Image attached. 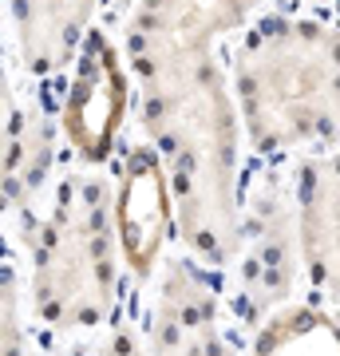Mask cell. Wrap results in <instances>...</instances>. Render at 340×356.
<instances>
[{"label": "cell", "mask_w": 340, "mask_h": 356, "mask_svg": "<svg viewBox=\"0 0 340 356\" xmlns=\"http://www.w3.org/2000/svg\"><path fill=\"white\" fill-rule=\"evenodd\" d=\"M297 254L309 285L340 305V159L316 154L297 170L293 186Z\"/></svg>", "instance_id": "cell-7"}, {"label": "cell", "mask_w": 340, "mask_h": 356, "mask_svg": "<svg viewBox=\"0 0 340 356\" xmlns=\"http://www.w3.org/2000/svg\"><path fill=\"white\" fill-rule=\"evenodd\" d=\"M4 186L8 198L28 202L44 186L51 166V127L40 119V111H8L4 131Z\"/></svg>", "instance_id": "cell-12"}, {"label": "cell", "mask_w": 340, "mask_h": 356, "mask_svg": "<svg viewBox=\"0 0 340 356\" xmlns=\"http://www.w3.org/2000/svg\"><path fill=\"white\" fill-rule=\"evenodd\" d=\"M103 356H139V344H135V337H131L127 329H119V332L111 337V341H107Z\"/></svg>", "instance_id": "cell-14"}, {"label": "cell", "mask_w": 340, "mask_h": 356, "mask_svg": "<svg viewBox=\"0 0 340 356\" xmlns=\"http://www.w3.org/2000/svg\"><path fill=\"white\" fill-rule=\"evenodd\" d=\"M281 206L273 202V210L265 206L253 218V229H241L245 242V261H241V281H245V297L250 305H277L293 285V242L289 229L281 226L285 218L277 214Z\"/></svg>", "instance_id": "cell-10"}, {"label": "cell", "mask_w": 340, "mask_h": 356, "mask_svg": "<svg viewBox=\"0 0 340 356\" xmlns=\"http://www.w3.org/2000/svg\"><path fill=\"white\" fill-rule=\"evenodd\" d=\"M99 0H8L24 60L36 76H51L63 64H72L83 44L88 28L95 20Z\"/></svg>", "instance_id": "cell-9"}, {"label": "cell", "mask_w": 340, "mask_h": 356, "mask_svg": "<svg viewBox=\"0 0 340 356\" xmlns=\"http://www.w3.org/2000/svg\"><path fill=\"white\" fill-rule=\"evenodd\" d=\"M238 111L257 151L340 147V32L273 20L234 60Z\"/></svg>", "instance_id": "cell-2"}, {"label": "cell", "mask_w": 340, "mask_h": 356, "mask_svg": "<svg viewBox=\"0 0 340 356\" xmlns=\"http://www.w3.org/2000/svg\"><path fill=\"white\" fill-rule=\"evenodd\" d=\"M4 356H20V321H16V289H13V273L4 277Z\"/></svg>", "instance_id": "cell-13"}, {"label": "cell", "mask_w": 340, "mask_h": 356, "mask_svg": "<svg viewBox=\"0 0 340 356\" xmlns=\"http://www.w3.org/2000/svg\"><path fill=\"white\" fill-rule=\"evenodd\" d=\"M127 99H131V91H127V72L115 44L107 36H88L60 115L63 135L76 147L79 159L103 163L111 154L119 127H123Z\"/></svg>", "instance_id": "cell-5"}, {"label": "cell", "mask_w": 340, "mask_h": 356, "mask_svg": "<svg viewBox=\"0 0 340 356\" xmlns=\"http://www.w3.org/2000/svg\"><path fill=\"white\" fill-rule=\"evenodd\" d=\"M253 356H340V325L316 305L273 309L257 332Z\"/></svg>", "instance_id": "cell-11"}, {"label": "cell", "mask_w": 340, "mask_h": 356, "mask_svg": "<svg viewBox=\"0 0 340 356\" xmlns=\"http://www.w3.org/2000/svg\"><path fill=\"white\" fill-rule=\"evenodd\" d=\"M151 356H229L218 329V293L194 266H170L154 297Z\"/></svg>", "instance_id": "cell-8"}, {"label": "cell", "mask_w": 340, "mask_h": 356, "mask_svg": "<svg viewBox=\"0 0 340 356\" xmlns=\"http://www.w3.org/2000/svg\"><path fill=\"white\" fill-rule=\"evenodd\" d=\"M143 127L159 151L178 210V238L202 261L241 245L238 103L210 56L143 76Z\"/></svg>", "instance_id": "cell-1"}, {"label": "cell", "mask_w": 340, "mask_h": 356, "mask_svg": "<svg viewBox=\"0 0 340 356\" xmlns=\"http://www.w3.org/2000/svg\"><path fill=\"white\" fill-rule=\"evenodd\" d=\"M269 0H143L135 8L127 51L143 76H154L170 64L210 56L218 36L245 24Z\"/></svg>", "instance_id": "cell-4"}, {"label": "cell", "mask_w": 340, "mask_h": 356, "mask_svg": "<svg viewBox=\"0 0 340 356\" xmlns=\"http://www.w3.org/2000/svg\"><path fill=\"white\" fill-rule=\"evenodd\" d=\"M178 226L175 191L154 147H135L115 178V238L119 254L139 277H147L163 257L170 229Z\"/></svg>", "instance_id": "cell-6"}, {"label": "cell", "mask_w": 340, "mask_h": 356, "mask_svg": "<svg viewBox=\"0 0 340 356\" xmlns=\"http://www.w3.org/2000/svg\"><path fill=\"white\" fill-rule=\"evenodd\" d=\"M115 191L72 175L51 198L32 250V305L51 329H95L115 305Z\"/></svg>", "instance_id": "cell-3"}]
</instances>
